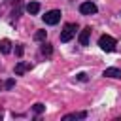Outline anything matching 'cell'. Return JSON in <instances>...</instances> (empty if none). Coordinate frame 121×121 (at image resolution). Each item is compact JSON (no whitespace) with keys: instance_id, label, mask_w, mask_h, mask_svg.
I'll list each match as a JSON object with an SVG mask.
<instances>
[{"instance_id":"cell-5","label":"cell","mask_w":121,"mask_h":121,"mask_svg":"<svg viewBox=\"0 0 121 121\" xmlns=\"http://www.w3.org/2000/svg\"><path fill=\"white\" fill-rule=\"evenodd\" d=\"M32 68V64L30 62H25V60H19L17 64H15V76H23L26 70H30Z\"/></svg>"},{"instance_id":"cell-7","label":"cell","mask_w":121,"mask_h":121,"mask_svg":"<svg viewBox=\"0 0 121 121\" xmlns=\"http://www.w3.org/2000/svg\"><path fill=\"white\" fill-rule=\"evenodd\" d=\"M89 36H91V28L85 26V28L79 32V43H81V45H89Z\"/></svg>"},{"instance_id":"cell-12","label":"cell","mask_w":121,"mask_h":121,"mask_svg":"<svg viewBox=\"0 0 121 121\" xmlns=\"http://www.w3.org/2000/svg\"><path fill=\"white\" fill-rule=\"evenodd\" d=\"M45 38H47V32H45V30H38V32L34 34V40H38V42H43Z\"/></svg>"},{"instance_id":"cell-16","label":"cell","mask_w":121,"mask_h":121,"mask_svg":"<svg viewBox=\"0 0 121 121\" xmlns=\"http://www.w3.org/2000/svg\"><path fill=\"white\" fill-rule=\"evenodd\" d=\"M15 53L21 57V55H23V47H21V45H17V47H15Z\"/></svg>"},{"instance_id":"cell-1","label":"cell","mask_w":121,"mask_h":121,"mask_svg":"<svg viewBox=\"0 0 121 121\" xmlns=\"http://www.w3.org/2000/svg\"><path fill=\"white\" fill-rule=\"evenodd\" d=\"M98 45H100V49L102 51H113L115 49V45H117V40L115 38H112V36H108V34H104V36H100L98 38Z\"/></svg>"},{"instance_id":"cell-8","label":"cell","mask_w":121,"mask_h":121,"mask_svg":"<svg viewBox=\"0 0 121 121\" xmlns=\"http://www.w3.org/2000/svg\"><path fill=\"white\" fill-rule=\"evenodd\" d=\"M104 76L106 78H113V79H121V70L119 68H106Z\"/></svg>"},{"instance_id":"cell-14","label":"cell","mask_w":121,"mask_h":121,"mask_svg":"<svg viewBox=\"0 0 121 121\" xmlns=\"http://www.w3.org/2000/svg\"><path fill=\"white\" fill-rule=\"evenodd\" d=\"M76 79H78V81H87V74H85V72H79V74L76 76Z\"/></svg>"},{"instance_id":"cell-2","label":"cell","mask_w":121,"mask_h":121,"mask_svg":"<svg viewBox=\"0 0 121 121\" xmlns=\"http://www.w3.org/2000/svg\"><path fill=\"white\" fill-rule=\"evenodd\" d=\"M76 30H78V26H76L74 23H66L64 28H62V32H60V42H62V43L70 42V40L76 36Z\"/></svg>"},{"instance_id":"cell-9","label":"cell","mask_w":121,"mask_h":121,"mask_svg":"<svg viewBox=\"0 0 121 121\" xmlns=\"http://www.w3.org/2000/svg\"><path fill=\"white\" fill-rule=\"evenodd\" d=\"M0 51H2L4 55H8V53L11 51V42H9L8 38H4V40H0Z\"/></svg>"},{"instance_id":"cell-13","label":"cell","mask_w":121,"mask_h":121,"mask_svg":"<svg viewBox=\"0 0 121 121\" xmlns=\"http://www.w3.org/2000/svg\"><path fill=\"white\" fill-rule=\"evenodd\" d=\"M43 110H45V106H43L42 102H36V104H34V113H42Z\"/></svg>"},{"instance_id":"cell-15","label":"cell","mask_w":121,"mask_h":121,"mask_svg":"<svg viewBox=\"0 0 121 121\" xmlns=\"http://www.w3.org/2000/svg\"><path fill=\"white\" fill-rule=\"evenodd\" d=\"M13 85H15V79H8V81L4 83V87H6V89H11Z\"/></svg>"},{"instance_id":"cell-10","label":"cell","mask_w":121,"mask_h":121,"mask_svg":"<svg viewBox=\"0 0 121 121\" xmlns=\"http://www.w3.org/2000/svg\"><path fill=\"white\" fill-rule=\"evenodd\" d=\"M26 11H28L30 15H36V13L40 11V4H38V2H28V4H26Z\"/></svg>"},{"instance_id":"cell-11","label":"cell","mask_w":121,"mask_h":121,"mask_svg":"<svg viewBox=\"0 0 121 121\" xmlns=\"http://www.w3.org/2000/svg\"><path fill=\"white\" fill-rule=\"evenodd\" d=\"M40 53H42V55H51V53H53V47H51V43L43 42V43H42V47H40Z\"/></svg>"},{"instance_id":"cell-4","label":"cell","mask_w":121,"mask_h":121,"mask_svg":"<svg viewBox=\"0 0 121 121\" xmlns=\"http://www.w3.org/2000/svg\"><path fill=\"white\" fill-rule=\"evenodd\" d=\"M79 11H81L83 15H93V13H96V6H95L93 2H83V4L79 6Z\"/></svg>"},{"instance_id":"cell-18","label":"cell","mask_w":121,"mask_h":121,"mask_svg":"<svg viewBox=\"0 0 121 121\" xmlns=\"http://www.w3.org/2000/svg\"><path fill=\"white\" fill-rule=\"evenodd\" d=\"M0 119H2V112H0Z\"/></svg>"},{"instance_id":"cell-17","label":"cell","mask_w":121,"mask_h":121,"mask_svg":"<svg viewBox=\"0 0 121 121\" xmlns=\"http://www.w3.org/2000/svg\"><path fill=\"white\" fill-rule=\"evenodd\" d=\"M9 2H19V0H9Z\"/></svg>"},{"instance_id":"cell-3","label":"cell","mask_w":121,"mask_h":121,"mask_svg":"<svg viewBox=\"0 0 121 121\" xmlns=\"http://www.w3.org/2000/svg\"><path fill=\"white\" fill-rule=\"evenodd\" d=\"M43 21H45V25H57V23L60 21V11H59V9L47 11V13L43 15Z\"/></svg>"},{"instance_id":"cell-6","label":"cell","mask_w":121,"mask_h":121,"mask_svg":"<svg viewBox=\"0 0 121 121\" xmlns=\"http://www.w3.org/2000/svg\"><path fill=\"white\" fill-rule=\"evenodd\" d=\"M87 112H74V113H66L62 117V121H74V119H85Z\"/></svg>"}]
</instances>
